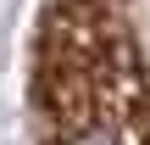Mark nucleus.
Returning <instances> with one entry per match:
<instances>
[{
    "label": "nucleus",
    "mask_w": 150,
    "mask_h": 145,
    "mask_svg": "<svg viewBox=\"0 0 150 145\" xmlns=\"http://www.w3.org/2000/svg\"><path fill=\"white\" fill-rule=\"evenodd\" d=\"M45 145H134L117 129H95V123H72V129H50Z\"/></svg>",
    "instance_id": "nucleus-1"
}]
</instances>
